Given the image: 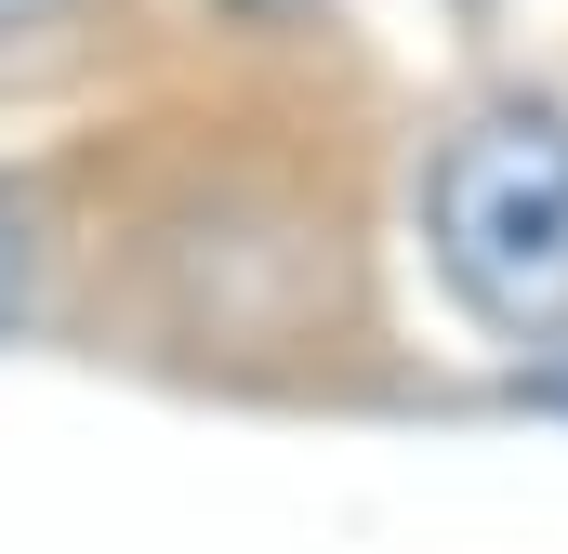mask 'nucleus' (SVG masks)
<instances>
[{
	"label": "nucleus",
	"mask_w": 568,
	"mask_h": 554,
	"mask_svg": "<svg viewBox=\"0 0 568 554\" xmlns=\"http://www.w3.org/2000/svg\"><path fill=\"white\" fill-rule=\"evenodd\" d=\"M424 252L436 290L489 343H568V106L489 93L424 158Z\"/></svg>",
	"instance_id": "obj_1"
},
{
	"label": "nucleus",
	"mask_w": 568,
	"mask_h": 554,
	"mask_svg": "<svg viewBox=\"0 0 568 554\" xmlns=\"http://www.w3.org/2000/svg\"><path fill=\"white\" fill-rule=\"evenodd\" d=\"M80 13H93V0H0V80H13V66H40V53H67V40H80Z\"/></svg>",
	"instance_id": "obj_2"
},
{
	"label": "nucleus",
	"mask_w": 568,
	"mask_h": 554,
	"mask_svg": "<svg viewBox=\"0 0 568 554\" xmlns=\"http://www.w3.org/2000/svg\"><path fill=\"white\" fill-rule=\"evenodd\" d=\"M27 304H40V252H27V212L0 198V343L27 330Z\"/></svg>",
	"instance_id": "obj_3"
},
{
	"label": "nucleus",
	"mask_w": 568,
	"mask_h": 554,
	"mask_svg": "<svg viewBox=\"0 0 568 554\" xmlns=\"http://www.w3.org/2000/svg\"><path fill=\"white\" fill-rule=\"evenodd\" d=\"M529 397H556V410H568V370H542V383H529Z\"/></svg>",
	"instance_id": "obj_4"
}]
</instances>
